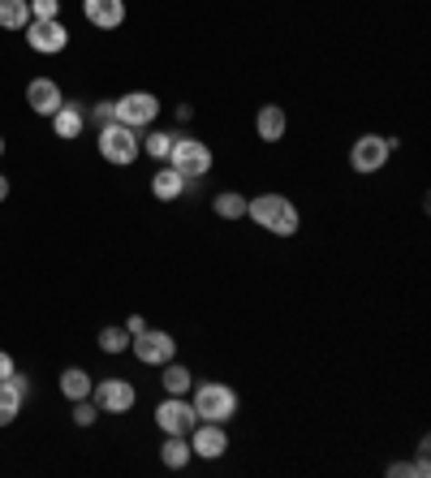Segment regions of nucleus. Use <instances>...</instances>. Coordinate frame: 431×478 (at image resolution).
I'll use <instances>...</instances> for the list:
<instances>
[{
	"label": "nucleus",
	"mask_w": 431,
	"mask_h": 478,
	"mask_svg": "<svg viewBox=\"0 0 431 478\" xmlns=\"http://www.w3.org/2000/svg\"><path fill=\"white\" fill-rule=\"evenodd\" d=\"M190 383H195V375H190L182 363H173V358H168V363H165V388H168V393L185 396V393H190Z\"/></svg>",
	"instance_id": "nucleus-20"
},
{
	"label": "nucleus",
	"mask_w": 431,
	"mask_h": 478,
	"mask_svg": "<svg viewBox=\"0 0 431 478\" xmlns=\"http://www.w3.org/2000/svg\"><path fill=\"white\" fill-rule=\"evenodd\" d=\"M190 405H195V413L203 423H229L237 413V393L225 388V383H199V393H195Z\"/></svg>",
	"instance_id": "nucleus-2"
},
{
	"label": "nucleus",
	"mask_w": 431,
	"mask_h": 478,
	"mask_svg": "<svg viewBox=\"0 0 431 478\" xmlns=\"http://www.w3.org/2000/svg\"><path fill=\"white\" fill-rule=\"evenodd\" d=\"M26 44H31L35 52L52 56V52H61L69 44V31L61 26V17H31V26H26Z\"/></svg>",
	"instance_id": "nucleus-8"
},
{
	"label": "nucleus",
	"mask_w": 431,
	"mask_h": 478,
	"mask_svg": "<svg viewBox=\"0 0 431 478\" xmlns=\"http://www.w3.org/2000/svg\"><path fill=\"white\" fill-rule=\"evenodd\" d=\"M388 474H393V478H410V474H415V465H410V462H393V465H388Z\"/></svg>",
	"instance_id": "nucleus-28"
},
{
	"label": "nucleus",
	"mask_w": 431,
	"mask_h": 478,
	"mask_svg": "<svg viewBox=\"0 0 431 478\" xmlns=\"http://www.w3.org/2000/svg\"><path fill=\"white\" fill-rule=\"evenodd\" d=\"M431 474V465H427V448H423V457L415 462V478H427Z\"/></svg>",
	"instance_id": "nucleus-31"
},
{
	"label": "nucleus",
	"mask_w": 431,
	"mask_h": 478,
	"mask_svg": "<svg viewBox=\"0 0 431 478\" xmlns=\"http://www.w3.org/2000/svg\"><path fill=\"white\" fill-rule=\"evenodd\" d=\"M0 383H9V388H14V393L22 396V401L31 396V380H26V375H17V371H14V375H9V380H0Z\"/></svg>",
	"instance_id": "nucleus-27"
},
{
	"label": "nucleus",
	"mask_w": 431,
	"mask_h": 478,
	"mask_svg": "<svg viewBox=\"0 0 431 478\" xmlns=\"http://www.w3.org/2000/svg\"><path fill=\"white\" fill-rule=\"evenodd\" d=\"M255 130H259V138H264V143H281V138H285V108H276V104H264V108H259V116H255Z\"/></svg>",
	"instance_id": "nucleus-14"
},
{
	"label": "nucleus",
	"mask_w": 431,
	"mask_h": 478,
	"mask_svg": "<svg viewBox=\"0 0 431 478\" xmlns=\"http://www.w3.org/2000/svg\"><path fill=\"white\" fill-rule=\"evenodd\" d=\"M173 138H177V134H151L143 147H147L151 160H168V151H173Z\"/></svg>",
	"instance_id": "nucleus-24"
},
{
	"label": "nucleus",
	"mask_w": 431,
	"mask_h": 478,
	"mask_svg": "<svg viewBox=\"0 0 431 478\" xmlns=\"http://www.w3.org/2000/svg\"><path fill=\"white\" fill-rule=\"evenodd\" d=\"M91 375H86L83 366H69V371H61V393L69 396V401H83V396H91Z\"/></svg>",
	"instance_id": "nucleus-18"
},
{
	"label": "nucleus",
	"mask_w": 431,
	"mask_h": 478,
	"mask_svg": "<svg viewBox=\"0 0 431 478\" xmlns=\"http://www.w3.org/2000/svg\"><path fill=\"white\" fill-rule=\"evenodd\" d=\"M83 14L91 26H104V31H113L125 22V0H83Z\"/></svg>",
	"instance_id": "nucleus-12"
},
{
	"label": "nucleus",
	"mask_w": 431,
	"mask_h": 478,
	"mask_svg": "<svg viewBox=\"0 0 431 478\" xmlns=\"http://www.w3.org/2000/svg\"><path fill=\"white\" fill-rule=\"evenodd\" d=\"M168 164L177 168L185 182H195V177H207V173H212V151L203 147L199 138H173Z\"/></svg>",
	"instance_id": "nucleus-3"
},
{
	"label": "nucleus",
	"mask_w": 431,
	"mask_h": 478,
	"mask_svg": "<svg viewBox=\"0 0 431 478\" xmlns=\"http://www.w3.org/2000/svg\"><path fill=\"white\" fill-rule=\"evenodd\" d=\"M61 0H31V17H56Z\"/></svg>",
	"instance_id": "nucleus-25"
},
{
	"label": "nucleus",
	"mask_w": 431,
	"mask_h": 478,
	"mask_svg": "<svg viewBox=\"0 0 431 478\" xmlns=\"http://www.w3.org/2000/svg\"><path fill=\"white\" fill-rule=\"evenodd\" d=\"M95 116L108 125V121H116V108H113V104H95Z\"/></svg>",
	"instance_id": "nucleus-29"
},
{
	"label": "nucleus",
	"mask_w": 431,
	"mask_h": 478,
	"mask_svg": "<svg viewBox=\"0 0 431 478\" xmlns=\"http://www.w3.org/2000/svg\"><path fill=\"white\" fill-rule=\"evenodd\" d=\"M143 328H147V324H143V314H130V319H125V332H130V336H138Z\"/></svg>",
	"instance_id": "nucleus-30"
},
{
	"label": "nucleus",
	"mask_w": 431,
	"mask_h": 478,
	"mask_svg": "<svg viewBox=\"0 0 431 478\" xmlns=\"http://www.w3.org/2000/svg\"><path fill=\"white\" fill-rule=\"evenodd\" d=\"M397 147V138H380V134H363L354 151H349V164L354 173H380L384 160H388V151Z\"/></svg>",
	"instance_id": "nucleus-6"
},
{
	"label": "nucleus",
	"mask_w": 431,
	"mask_h": 478,
	"mask_svg": "<svg viewBox=\"0 0 431 478\" xmlns=\"http://www.w3.org/2000/svg\"><path fill=\"white\" fill-rule=\"evenodd\" d=\"M182 190H185V177L177 173V168L168 164V168H160L155 177H151V194L155 198H165V203H173V198H182Z\"/></svg>",
	"instance_id": "nucleus-15"
},
{
	"label": "nucleus",
	"mask_w": 431,
	"mask_h": 478,
	"mask_svg": "<svg viewBox=\"0 0 431 478\" xmlns=\"http://www.w3.org/2000/svg\"><path fill=\"white\" fill-rule=\"evenodd\" d=\"M100 349L104 354H121V349H130V332L125 328H104L100 332Z\"/></svg>",
	"instance_id": "nucleus-23"
},
{
	"label": "nucleus",
	"mask_w": 431,
	"mask_h": 478,
	"mask_svg": "<svg viewBox=\"0 0 431 478\" xmlns=\"http://www.w3.org/2000/svg\"><path fill=\"white\" fill-rule=\"evenodd\" d=\"M216 215H220V220H237V215H246V198L242 194H216Z\"/></svg>",
	"instance_id": "nucleus-21"
},
{
	"label": "nucleus",
	"mask_w": 431,
	"mask_h": 478,
	"mask_svg": "<svg viewBox=\"0 0 431 478\" xmlns=\"http://www.w3.org/2000/svg\"><path fill=\"white\" fill-rule=\"evenodd\" d=\"M113 108H116V121H121V125L138 130V125H151V121L160 116V99L151 95V91H130V95L116 99Z\"/></svg>",
	"instance_id": "nucleus-5"
},
{
	"label": "nucleus",
	"mask_w": 431,
	"mask_h": 478,
	"mask_svg": "<svg viewBox=\"0 0 431 478\" xmlns=\"http://www.w3.org/2000/svg\"><path fill=\"white\" fill-rule=\"evenodd\" d=\"M14 375V358L9 354H0V380H9Z\"/></svg>",
	"instance_id": "nucleus-32"
},
{
	"label": "nucleus",
	"mask_w": 431,
	"mask_h": 478,
	"mask_svg": "<svg viewBox=\"0 0 431 478\" xmlns=\"http://www.w3.org/2000/svg\"><path fill=\"white\" fill-rule=\"evenodd\" d=\"M190 457H195V448L185 444L182 435H168L165 448H160V462H165L168 470H182V465H190Z\"/></svg>",
	"instance_id": "nucleus-19"
},
{
	"label": "nucleus",
	"mask_w": 431,
	"mask_h": 478,
	"mask_svg": "<svg viewBox=\"0 0 431 478\" xmlns=\"http://www.w3.org/2000/svg\"><path fill=\"white\" fill-rule=\"evenodd\" d=\"M0 26L5 31H26L31 26V0H0Z\"/></svg>",
	"instance_id": "nucleus-16"
},
{
	"label": "nucleus",
	"mask_w": 431,
	"mask_h": 478,
	"mask_svg": "<svg viewBox=\"0 0 431 478\" xmlns=\"http://www.w3.org/2000/svg\"><path fill=\"white\" fill-rule=\"evenodd\" d=\"M130 349L138 354V363H147V366H165L168 358H173V336L168 332H151V328H143L138 336H130Z\"/></svg>",
	"instance_id": "nucleus-9"
},
{
	"label": "nucleus",
	"mask_w": 431,
	"mask_h": 478,
	"mask_svg": "<svg viewBox=\"0 0 431 478\" xmlns=\"http://www.w3.org/2000/svg\"><path fill=\"white\" fill-rule=\"evenodd\" d=\"M74 423H78V427H91V423H95V410L86 405V396L78 401V405H74Z\"/></svg>",
	"instance_id": "nucleus-26"
},
{
	"label": "nucleus",
	"mask_w": 431,
	"mask_h": 478,
	"mask_svg": "<svg viewBox=\"0 0 431 478\" xmlns=\"http://www.w3.org/2000/svg\"><path fill=\"white\" fill-rule=\"evenodd\" d=\"M246 215L255 220V224H264V229H272V233H281V237H294V233H298V207H294L285 194L250 198Z\"/></svg>",
	"instance_id": "nucleus-1"
},
{
	"label": "nucleus",
	"mask_w": 431,
	"mask_h": 478,
	"mask_svg": "<svg viewBox=\"0 0 431 478\" xmlns=\"http://www.w3.org/2000/svg\"><path fill=\"white\" fill-rule=\"evenodd\" d=\"M17 410H22V396H17L9 383H0V427H9L17 418Z\"/></svg>",
	"instance_id": "nucleus-22"
},
{
	"label": "nucleus",
	"mask_w": 431,
	"mask_h": 478,
	"mask_svg": "<svg viewBox=\"0 0 431 478\" xmlns=\"http://www.w3.org/2000/svg\"><path fill=\"white\" fill-rule=\"evenodd\" d=\"M155 423H160V431H165V435H190V431H195V423H199V413H195V405H190V401H182V396L168 393V401H160V405H155Z\"/></svg>",
	"instance_id": "nucleus-7"
},
{
	"label": "nucleus",
	"mask_w": 431,
	"mask_h": 478,
	"mask_svg": "<svg viewBox=\"0 0 431 478\" xmlns=\"http://www.w3.org/2000/svg\"><path fill=\"white\" fill-rule=\"evenodd\" d=\"M95 393V405L104 413H130L134 410V383L130 380H104L100 388H91Z\"/></svg>",
	"instance_id": "nucleus-10"
},
{
	"label": "nucleus",
	"mask_w": 431,
	"mask_h": 478,
	"mask_svg": "<svg viewBox=\"0 0 431 478\" xmlns=\"http://www.w3.org/2000/svg\"><path fill=\"white\" fill-rule=\"evenodd\" d=\"M52 130H56V138H78V134H83V108L61 104V108L52 113Z\"/></svg>",
	"instance_id": "nucleus-17"
},
{
	"label": "nucleus",
	"mask_w": 431,
	"mask_h": 478,
	"mask_svg": "<svg viewBox=\"0 0 431 478\" xmlns=\"http://www.w3.org/2000/svg\"><path fill=\"white\" fill-rule=\"evenodd\" d=\"M0 151H5V143H0Z\"/></svg>",
	"instance_id": "nucleus-34"
},
{
	"label": "nucleus",
	"mask_w": 431,
	"mask_h": 478,
	"mask_svg": "<svg viewBox=\"0 0 431 478\" xmlns=\"http://www.w3.org/2000/svg\"><path fill=\"white\" fill-rule=\"evenodd\" d=\"M5 194H9V182H5V177H0V198H5Z\"/></svg>",
	"instance_id": "nucleus-33"
},
{
	"label": "nucleus",
	"mask_w": 431,
	"mask_h": 478,
	"mask_svg": "<svg viewBox=\"0 0 431 478\" xmlns=\"http://www.w3.org/2000/svg\"><path fill=\"white\" fill-rule=\"evenodd\" d=\"M195 440H190V448L199 453V457H207V462H216V457H225V448H229V435H225V423H195V431H190Z\"/></svg>",
	"instance_id": "nucleus-11"
},
{
	"label": "nucleus",
	"mask_w": 431,
	"mask_h": 478,
	"mask_svg": "<svg viewBox=\"0 0 431 478\" xmlns=\"http://www.w3.org/2000/svg\"><path fill=\"white\" fill-rule=\"evenodd\" d=\"M26 104H31L39 116H52L65 99H61V86L52 83V78H35V83L26 86Z\"/></svg>",
	"instance_id": "nucleus-13"
},
{
	"label": "nucleus",
	"mask_w": 431,
	"mask_h": 478,
	"mask_svg": "<svg viewBox=\"0 0 431 478\" xmlns=\"http://www.w3.org/2000/svg\"><path fill=\"white\" fill-rule=\"evenodd\" d=\"M100 155L108 164H134V155H138V138H134L130 125H121V121H108L100 130Z\"/></svg>",
	"instance_id": "nucleus-4"
}]
</instances>
